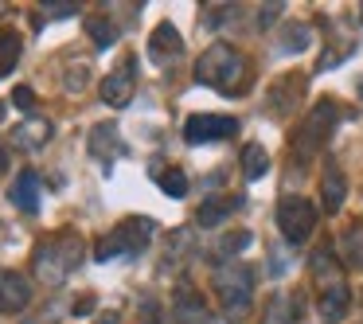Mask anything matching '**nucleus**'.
<instances>
[{"instance_id":"7ed1b4c3","label":"nucleus","mask_w":363,"mask_h":324,"mask_svg":"<svg viewBox=\"0 0 363 324\" xmlns=\"http://www.w3.org/2000/svg\"><path fill=\"white\" fill-rule=\"evenodd\" d=\"M215 293H219V305H223V316L227 320H238V316H246V308H250L254 301V274L242 266V262H215Z\"/></svg>"},{"instance_id":"72a5a7b5","label":"nucleus","mask_w":363,"mask_h":324,"mask_svg":"<svg viewBox=\"0 0 363 324\" xmlns=\"http://www.w3.org/2000/svg\"><path fill=\"white\" fill-rule=\"evenodd\" d=\"M359 24H363V4H359Z\"/></svg>"},{"instance_id":"a878e982","label":"nucleus","mask_w":363,"mask_h":324,"mask_svg":"<svg viewBox=\"0 0 363 324\" xmlns=\"http://www.w3.org/2000/svg\"><path fill=\"white\" fill-rule=\"evenodd\" d=\"M250 230H230V235H223V242L215 246V254H219V258L215 262H235V254H242L246 246H250Z\"/></svg>"},{"instance_id":"6e6552de","label":"nucleus","mask_w":363,"mask_h":324,"mask_svg":"<svg viewBox=\"0 0 363 324\" xmlns=\"http://www.w3.org/2000/svg\"><path fill=\"white\" fill-rule=\"evenodd\" d=\"M305 86H308V79H305L301 71L281 74V79H277L274 86H269L266 113H269V118H289V113L301 106V98H305Z\"/></svg>"},{"instance_id":"6ab92c4d","label":"nucleus","mask_w":363,"mask_h":324,"mask_svg":"<svg viewBox=\"0 0 363 324\" xmlns=\"http://www.w3.org/2000/svg\"><path fill=\"white\" fill-rule=\"evenodd\" d=\"M344 196H347V180H344V172H340L336 164H328V172H324V180H320V199H324V211H328V215H336L340 207H344Z\"/></svg>"},{"instance_id":"2f4dec72","label":"nucleus","mask_w":363,"mask_h":324,"mask_svg":"<svg viewBox=\"0 0 363 324\" xmlns=\"http://www.w3.org/2000/svg\"><path fill=\"white\" fill-rule=\"evenodd\" d=\"M94 324H121V316H118V313H106V316H98Z\"/></svg>"},{"instance_id":"c756f323","label":"nucleus","mask_w":363,"mask_h":324,"mask_svg":"<svg viewBox=\"0 0 363 324\" xmlns=\"http://www.w3.org/2000/svg\"><path fill=\"white\" fill-rule=\"evenodd\" d=\"M43 9H48V16H74L79 4H71V0H55V4H43Z\"/></svg>"},{"instance_id":"412c9836","label":"nucleus","mask_w":363,"mask_h":324,"mask_svg":"<svg viewBox=\"0 0 363 324\" xmlns=\"http://www.w3.org/2000/svg\"><path fill=\"white\" fill-rule=\"evenodd\" d=\"M308 43H313V28L308 24H285L281 35H277V51H285V55H297Z\"/></svg>"},{"instance_id":"9b49d317","label":"nucleus","mask_w":363,"mask_h":324,"mask_svg":"<svg viewBox=\"0 0 363 324\" xmlns=\"http://www.w3.org/2000/svg\"><path fill=\"white\" fill-rule=\"evenodd\" d=\"M28 305H32V285H28V277L16 274V269H0V313L12 316Z\"/></svg>"},{"instance_id":"f257e3e1","label":"nucleus","mask_w":363,"mask_h":324,"mask_svg":"<svg viewBox=\"0 0 363 324\" xmlns=\"http://www.w3.org/2000/svg\"><path fill=\"white\" fill-rule=\"evenodd\" d=\"M196 82L215 86L219 94H242L250 86V71H246V59L230 43H211L196 63Z\"/></svg>"},{"instance_id":"ddd939ff","label":"nucleus","mask_w":363,"mask_h":324,"mask_svg":"<svg viewBox=\"0 0 363 324\" xmlns=\"http://www.w3.org/2000/svg\"><path fill=\"white\" fill-rule=\"evenodd\" d=\"M90 152H94L98 160H106L110 164L113 157H125V141H121V129L110 125V121H102V125L90 129Z\"/></svg>"},{"instance_id":"9d476101","label":"nucleus","mask_w":363,"mask_h":324,"mask_svg":"<svg viewBox=\"0 0 363 324\" xmlns=\"http://www.w3.org/2000/svg\"><path fill=\"white\" fill-rule=\"evenodd\" d=\"M172 316H176V324H215V316H211V308H207V301L199 297V289H191L188 281L176 285Z\"/></svg>"},{"instance_id":"f3484780","label":"nucleus","mask_w":363,"mask_h":324,"mask_svg":"<svg viewBox=\"0 0 363 324\" xmlns=\"http://www.w3.org/2000/svg\"><path fill=\"white\" fill-rule=\"evenodd\" d=\"M347 305H352V289L340 281V285H328V289H320L316 313H320V320L336 324V320H344V316H347Z\"/></svg>"},{"instance_id":"473e14b6","label":"nucleus","mask_w":363,"mask_h":324,"mask_svg":"<svg viewBox=\"0 0 363 324\" xmlns=\"http://www.w3.org/2000/svg\"><path fill=\"white\" fill-rule=\"evenodd\" d=\"M0 121H4V102H0Z\"/></svg>"},{"instance_id":"5701e85b","label":"nucleus","mask_w":363,"mask_h":324,"mask_svg":"<svg viewBox=\"0 0 363 324\" xmlns=\"http://www.w3.org/2000/svg\"><path fill=\"white\" fill-rule=\"evenodd\" d=\"M266 168H269L266 149L250 141V145L242 149V176H246V180H262V176H266Z\"/></svg>"},{"instance_id":"1a4fd4ad","label":"nucleus","mask_w":363,"mask_h":324,"mask_svg":"<svg viewBox=\"0 0 363 324\" xmlns=\"http://www.w3.org/2000/svg\"><path fill=\"white\" fill-rule=\"evenodd\" d=\"M137 59H125V63L118 67V71L106 74L102 82V102L113 106V110H125L129 102H133V82H137Z\"/></svg>"},{"instance_id":"a211bd4d","label":"nucleus","mask_w":363,"mask_h":324,"mask_svg":"<svg viewBox=\"0 0 363 324\" xmlns=\"http://www.w3.org/2000/svg\"><path fill=\"white\" fill-rule=\"evenodd\" d=\"M51 133H55V129H51L48 118H28L24 125L12 133V145H16V149H43V145L51 141Z\"/></svg>"},{"instance_id":"0eeeda50","label":"nucleus","mask_w":363,"mask_h":324,"mask_svg":"<svg viewBox=\"0 0 363 324\" xmlns=\"http://www.w3.org/2000/svg\"><path fill=\"white\" fill-rule=\"evenodd\" d=\"M230 133H238V118H227V113H191L184 121V141L188 145H215L227 141Z\"/></svg>"},{"instance_id":"393cba45","label":"nucleus","mask_w":363,"mask_h":324,"mask_svg":"<svg viewBox=\"0 0 363 324\" xmlns=\"http://www.w3.org/2000/svg\"><path fill=\"white\" fill-rule=\"evenodd\" d=\"M20 51H24V43H20V35L4 28V32H0V79H4V74H9L12 67H16Z\"/></svg>"},{"instance_id":"cd10ccee","label":"nucleus","mask_w":363,"mask_h":324,"mask_svg":"<svg viewBox=\"0 0 363 324\" xmlns=\"http://www.w3.org/2000/svg\"><path fill=\"white\" fill-rule=\"evenodd\" d=\"M12 106H16V110H32V106H35V90L32 86H16V90H12Z\"/></svg>"},{"instance_id":"bb28decb","label":"nucleus","mask_w":363,"mask_h":324,"mask_svg":"<svg viewBox=\"0 0 363 324\" xmlns=\"http://www.w3.org/2000/svg\"><path fill=\"white\" fill-rule=\"evenodd\" d=\"M344 254H347V266L363 269V223L347 227V235H344Z\"/></svg>"},{"instance_id":"2eb2a0df","label":"nucleus","mask_w":363,"mask_h":324,"mask_svg":"<svg viewBox=\"0 0 363 324\" xmlns=\"http://www.w3.org/2000/svg\"><path fill=\"white\" fill-rule=\"evenodd\" d=\"M40 196H43V184H40V176L32 172V168H24V172L16 176V184H12V203L20 207L24 215H35L40 211Z\"/></svg>"},{"instance_id":"4468645a","label":"nucleus","mask_w":363,"mask_h":324,"mask_svg":"<svg viewBox=\"0 0 363 324\" xmlns=\"http://www.w3.org/2000/svg\"><path fill=\"white\" fill-rule=\"evenodd\" d=\"M308 269H313L316 289L340 285V258H336V250H332V242H320V246H316V254L308 258Z\"/></svg>"},{"instance_id":"c85d7f7f","label":"nucleus","mask_w":363,"mask_h":324,"mask_svg":"<svg viewBox=\"0 0 363 324\" xmlns=\"http://www.w3.org/2000/svg\"><path fill=\"white\" fill-rule=\"evenodd\" d=\"M281 9H285V4H262V12H258V28H269L277 16H281Z\"/></svg>"},{"instance_id":"4be33fe9","label":"nucleus","mask_w":363,"mask_h":324,"mask_svg":"<svg viewBox=\"0 0 363 324\" xmlns=\"http://www.w3.org/2000/svg\"><path fill=\"white\" fill-rule=\"evenodd\" d=\"M152 180L160 184V191L172 199H184L188 196V176L180 172V168H152Z\"/></svg>"},{"instance_id":"423d86ee","label":"nucleus","mask_w":363,"mask_h":324,"mask_svg":"<svg viewBox=\"0 0 363 324\" xmlns=\"http://www.w3.org/2000/svg\"><path fill=\"white\" fill-rule=\"evenodd\" d=\"M313 227H316V207L308 203L305 196H285L277 203V230L289 246H301L313 238Z\"/></svg>"},{"instance_id":"f03ea898","label":"nucleus","mask_w":363,"mask_h":324,"mask_svg":"<svg viewBox=\"0 0 363 324\" xmlns=\"http://www.w3.org/2000/svg\"><path fill=\"white\" fill-rule=\"evenodd\" d=\"M35 277L43 285H63L71 277V269L82 262V238L74 230H63V235H51L35 246Z\"/></svg>"},{"instance_id":"b1692460","label":"nucleus","mask_w":363,"mask_h":324,"mask_svg":"<svg viewBox=\"0 0 363 324\" xmlns=\"http://www.w3.org/2000/svg\"><path fill=\"white\" fill-rule=\"evenodd\" d=\"M86 35L94 40L98 51H106V48H113V40H118V28H113L106 16H86Z\"/></svg>"},{"instance_id":"dca6fc26","label":"nucleus","mask_w":363,"mask_h":324,"mask_svg":"<svg viewBox=\"0 0 363 324\" xmlns=\"http://www.w3.org/2000/svg\"><path fill=\"white\" fill-rule=\"evenodd\" d=\"M238 207H242V196H207V203L196 211V223L199 227H223Z\"/></svg>"},{"instance_id":"aec40b11","label":"nucleus","mask_w":363,"mask_h":324,"mask_svg":"<svg viewBox=\"0 0 363 324\" xmlns=\"http://www.w3.org/2000/svg\"><path fill=\"white\" fill-rule=\"evenodd\" d=\"M262 324H301V305L293 293H274L266 305V320Z\"/></svg>"},{"instance_id":"7c9ffc66","label":"nucleus","mask_w":363,"mask_h":324,"mask_svg":"<svg viewBox=\"0 0 363 324\" xmlns=\"http://www.w3.org/2000/svg\"><path fill=\"white\" fill-rule=\"evenodd\" d=\"M90 308H94V301H90V297H86V301H79V305H74V316H82V313H90Z\"/></svg>"},{"instance_id":"20e7f679","label":"nucleus","mask_w":363,"mask_h":324,"mask_svg":"<svg viewBox=\"0 0 363 324\" xmlns=\"http://www.w3.org/2000/svg\"><path fill=\"white\" fill-rule=\"evenodd\" d=\"M149 238H152V219H125V223H118L110 235H102L94 242V258L98 262L137 258V254L149 246Z\"/></svg>"},{"instance_id":"f8f14e48","label":"nucleus","mask_w":363,"mask_h":324,"mask_svg":"<svg viewBox=\"0 0 363 324\" xmlns=\"http://www.w3.org/2000/svg\"><path fill=\"white\" fill-rule=\"evenodd\" d=\"M184 51V40H180V32H176V24H157L152 28V40H149V59L152 63H160V67H168L176 55Z\"/></svg>"},{"instance_id":"39448f33","label":"nucleus","mask_w":363,"mask_h":324,"mask_svg":"<svg viewBox=\"0 0 363 324\" xmlns=\"http://www.w3.org/2000/svg\"><path fill=\"white\" fill-rule=\"evenodd\" d=\"M336 121H340L336 102H332V98H320V102L305 113V121H301L297 137H293V152H301V157H316V152L332 141Z\"/></svg>"}]
</instances>
